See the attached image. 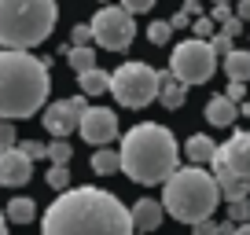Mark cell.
Masks as SVG:
<instances>
[{"label":"cell","instance_id":"cell-31","mask_svg":"<svg viewBox=\"0 0 250 235\" xmlns=\"http://www.w3.org/2000/svg\"><path fill=\"white\" fill-rule=\"evenodd\" d=\"M122 8L129 11V15H144V11L155 8V0H122Z\"/></svg>","mask_w":250,"mask_h":235},{"label":"cell","instance_id":"cell-4","mask_svg":"<svg viewBox=\"0 0 250 235\" xmlns=\"http://www.w3.org/2000/svg\"><path fill=\"white\" fill-rule=\"evenodd\" d=\"M166 198H162V210L169 213L173 220L180 224H195L203 217H213L221 202V191H217V180L203 165H184V169H173L166 176Z\"/></svg>","mask_w":250,"mask_h":235},{"label":"cell","instance_id":"cell-32","mask_svg":"<svg viewBox=\"0 0 250 235\" xmlns=\"http://www.w3.org/2000/svg\"><path fill=\"white\" fill-rule=\"evenodd\" d=\"M221 33H228V37H239V33H247V30H243V19H235V15H228L225 19V22H221Z\"/></svg>","mask_w":250,"mask_h":235},{"label":"cell","instance_id":"cell-16","mask_svg":"<svg viewBox=\"0 0 250 235\" xmlns=\"http://www.w3.org/2000/svg\"><path fill=\"white\" fill-rule=\"evenodd\" d=\"M188 155V162L191 165H206L213 158V151H217V143L210 140V136H203V133H195V136H188V143L180 147Z\"/></svg>","mask_w":250,"mask_h":235},{"label":"cell","instance_id":"cell-26","mask_svg":"<svg viewBox=\"0 0 250 235\" xmlns=\"http://www.w3.org/2000/svg\"><path fill=\"white\" fill-rule=\"evenodd\" d=\"M188 30L195 33L199 40H210V37H213V19H206V15H195V19H191V26H188Z\"/></svg>","mask_w":250,"mask_h":235},{"label":"cell","instance_id":"cell-15","mask_svg":"<svg viewBox=\"0 0 250 235\" xmlns=\"http://www.w3.org/2000/svg\"><path fill=\"white\" fill-rule=\"evenodd\" d=\"M184 88L188 85H180L173 74H158V96H155V99H162L166 110H180V107H184Z\"/></svg>","mask_w":250,"mask_h":235},{"label":"cell","instance_id":"cell-17","mask_svg":"<svg viewBox=\"0 0 250 235\" xmlns=\"http://www.w3.org/2000/svg\"><path fill=\"white\" fill-rule=\"evenodd\" d=\"M221 59H225L228 81H250V52H243V48H232V52L221 55Z\"/></svg>","mask_w":250,"mask_h":235},{"label":"cell","instance_id":"cell-24","mask_svg":"<svg viewBox=\"0 0 250 235\" xmlns=\"http://www.w3.org/2000/svg\"><path fill=\"white\" fill-rule=\"evenodd\" d=\"M169 37H173V26L166 22V19H158V22L147 26V40H151V44H166Z\"/></svg>","mask_w":250,"mask_h":235},{"label":"cell","instance_id":"cell-9","mask_svg":"<svg viewBox=\"0 0 250 235\" xmlns=\"http://www.w3.org/2000/svg\"><path fill=\"white\" fill-rule=\"evenodd\" d=\"M78 129H81V140L85 143L103 147V143H110L118 136V114L107 107H85L78 118Z\"/></svg>","mask_w":250,"mask_h":235},{"label":"cell","instance_id":"cell-34","mask_svg":"<svg viewBox=\"0 0 250 235\" xmlns=\"http://www.w3.org/2000/svg\"><path fill=\"white\" fill-rule=\"evenodd\" d=\"M166 22H169L173 30H188V26H191V15H184V11H177V15H173V19H166Z\"/></svg>","mask_w":250,"mask_h":235},{"label":"cell","instance_id":"cell-1","mask_svg":"<svg viewBox=\"0 0 250 235\" xmlns=\"http://www.w3.org/2000/svg\"><path fill=\"white\" fill-rule=\"evenodd\" d=\"M129 206L103 188H66L41 217V235H133Z\"/></svg>","mask_w":250,"mask_h":235},{"label":"cell","instance_id":"cell-30","mask_svg":"<svg viewBox=\"0 0 250 235\" xmlns=\"http://www.w3.org/2000/svg\"><path fill=\"white\" fill-rule=\"evenodd\" d=\"M191 235H221V232H217V220H213V217L195 220V224H191Z\"/></svg>","mask_w":250,"mask_h":235},{"label":"cell","instance_id":"cell-21","mask_svg":"<svg viewBox=\"0 0 250 235\" xmlns=\"http://www.w3.org/2000/svg\"><path fill=\"white\" fill-rule=\"evenodd\" d=\"M70 66H74V74L92 70V66H96V52H92L88 44H74V48H70Z\"/></svg>","mask_w":250,"mask_h":235},{"label":"cell","instance_id":"cell-14","mask_svg":"<svg viewBox=\"0 0 250 235\" xmlns=\"http://www.w3.org/2000/svg\"><path fill=\"white\" fill-rule=\"evenodd\" d=\"M206 121L217 125V129L235 125V121H239V103H232L228 96H210V103H206Z\"/></svg>","mask_w":250,"mask_h":235},{"label":"cell","instance_id":"cell-19","mask_svg":"<svg viewBox=\"0 0 250 235\" xmlns=\"http://www.w3.org/2000/svg\"><path fill=\"white\" fill-rule=\"evenodd\" d=\"M33 217H37V202L33 198H11L4 206V220H11V224H30Z\"/></svg>","mask_w":250,"mask_h":235},{"label":"cell","instance_id":"cell-20","mask_svg":"<svg viewBox=\"0 0 250 235\" xmlns=\"http://www.w3.org/2000/svg\"><path fill=\"white\" fill-rule=\"evenodd\" d=\"M92 173H96V176H114V173H122V158H118V151L96 147V155H92Z\"/></svg>","mask_w":250,"mask_h":235},{"label":"cell","instance_id":"cell-42","mask_svg":"<svg viewBox=\"0 0 250 235\" xmlns=\"http://www.w3.org/2000/svg\"><path fill=\"white\" fill-rule=\"evenodd\" d=\"M247 33H250V22H247Z\"/></svg>","mask_w":250,"mask_h":235},{"label":"cell","instance_id":"cell-3","mask_svg":"<svg viewBox=\"0 0 250 235\" xmlns=\"http://www.w3.org/2000/svg\"><path fill=\"white\" fill-rule=\"evenodd\" d=\"M118 158H122V173L133 184H162L180 162V143L177 136L166 125H155V121H140L129 133L122 136V147H118Z\"/></svg>","mask_w":250,"mask_h":235},{"label":"cell","instance_id":"cell-13","mask_svg":"<svg viewBox=\"0 0 250 235\" xmlns=\"http://www.w3.org/2000/svg\"><path fill=\"white\" fill-rule=\"evenodd\" d=\"M129 217H133V228H136V232H155V228L162 224L166 210H162V202H155V198H140V202L129 210Z\"/></svg>","mask_w":250,"mask_h":235},{"label":"cell","instance_id":"cell-12","mask_svg":"<svg viewBox=\"0 0 250 235\" xmlns=\"http://www.w3.org/2000/svg\"><path fill=\"white\" fill-rule=\"evenodd\" d=\"M225 165L239 176V180H250V133H232V140L225 147H217Z\"/></svg>","mask_w":250,"mask_h":235},{"label":"cell","instance_id":"cell-41","mask_svg":"<svg viewBox=\"0 0 250 235\" xmlns=\"http://www.w3.org/2000/svg\"><path fill=\"white\" fill-rule=\"evenodd\" d=\"M213 4H232V0H213Z\"/></svg>","mask_w":250,"mask_h":235},{"label":"cell","instance_id":"cell-38","mask_svg":"<svg viewBox=\"0 0 250 235\" xmlns=\"http://www.w3.org/2000/svg\"><path fill=\"white\" fill-rule=\"evenodd\" d=\"M180 11H184V15H191V19H195V15H203V8H199V0H184V8H180Z\"/></svg>","mask_w":250,"mask_h":235},{"label":"cell","instance_id":"cell-28","mask_svg":"<svg viewBox=\"0 0 250 235\" xmlns=\"http://www.w3.org/2000/svg\"><path fill=\"white\" fill-rule=\"evenodd\" d=\"M210 48H213V55H228L232 52V37H228V33H221V30H213V37H210Z\"/></svg>","mask_w":250,"mask_h":235},{"label":"cell","instance_id":"cell-40","mask_svg":"<svg viewBox=\"0 0 250 235\" xmlns=\"http://www.w3.org/2000/svg\"><path fill=\"white\" fill-rule=\"evenodd\" d=\"M0 235H8V220H4V210H0Z\"/></svg>","mask_w":250,"mask_h":235},{"label":"cell","instance_id":"cell-25","mask_svg":"<svg viewBox=\"0 0 250 235\" xmlns=\"http://www.w3.org/2000/svg\"><path fill=\"white\" fill-rule=\"evenodd\" d=\"M228 220H232V224L250 220V198H232V202H228Z\"/></svg>","mask_w":250,"mask_h":235},{"label":"cell","instance_id":"cell-18","mask_svg":"<svg viewBox=\"0 0 250 235\" xmlns=\"http://www.w3.org/2000/svg\"><path fill=\"white\" fill-rule=\"evenodd\" d=\"M78 88L85 96H103L110 88V74H103L100 66H92V70H85V74H78Z\"/></svg>","mask_w":250,"mask_h":235},{"label":"cell","instance_id":"cell-37","mask_svg":"<svg viewBox=\"0 0 250 235\" xmlns=\"http://www.w3.org/2000/svg\"><path fill=\"white\" fill-rule=\"evenodd\" d=\"M235 19L250 22V0H239V4H235Z\"/></svg>","mask_w":250,"mask_h":235},{"label":"cell","instance_id":"cell-2","mask_svg":"<svg viewBox=\"0 0 250 235\" xmlns=\"http://www.w3.org/2000/svg\"><path fill=\"white\" fill-rule=\"evenodd\" d=\"M52 74L48 63L26 48H0V118L22 121L48 103Z\"/></svg>","mask_w":250,"mask_h":235},{"label":"cell","instance_id":"cell-22","mask_svg":"<svg viewBox=\"0 0 250 235\" xmlns=\"http://www.w3.org/2000/svg\"><path fill=\"white\" fill-rule=\"evenodd\" d=\"M48 188H55V191H66L70 188V169L66 165H48Z\"/></svg>","mask_w":250,"mask_h":235},{"label":"cell","instance_id":"cell-10","mask_svg":"<svg viewBox=\"0 0 250 235\" xmlns=\"http://www.w3.org/2000/svg\"><path fill=\"white\" fill-rule=\"evenodd\" d=\"M44 110V129L55 136V140H66L70 133H78V110H74V103L70 99H55V103H48V107H41Z\"/></svg>","mask_w":250,"mask_h":235},{"label":"cell","instance_id":"cell-23","mask_svg":"<svg viewBox=\"0 0 250 235\" xmlns=\"http://www.w3.org/2000/svg\"><path fill=\"white\" fill-rule=\"evenodd\" d=\"M70 155H74V151H70V143H66V140H55V143H48V162H52V165H66V162H70Z\"/></svg>","mask_w":250,"mask_h":235},{"label":"cell","instance_id":"cell-33","mask_svg":"<svg viewBox=\"0 0 250 235\" xmlns=\"http://www.w3.org/2000/svg\"><path fill=\"white\" fill-rule=\"evenodd\" d=\"M70 40H74V44H88V40H92V30H88V22L74 26V30H70Z\"/></svg>","mask_w":250,"mask_h":235},{"label":"cell","instance_id":"cell-7","mask_svg":"<svg viewBox=\"0 0 250 235\" xmlns=\"http://www.w3.org/2000/svg\"><path fill=\"white\" fill-rule=\"evenodd\" d=\"M217 70V55H213L210 40H180L173 48V59H169V74L180 81V85H206Z\"/></svg>","mask_w":250,"mask_h":235},{"label":"cell","instance_id":"cell-11","mask_svg":"<svg viewBox=\"0 0 250 235\" xmlns=\"http://www.w3.org/2000/svg\"><path fill=\"white\" fill-rule=\"evenodd\" d=\"M30 176H33V162L19 147L0 151V184L4 188H22V184H30Z\"/></svg>","mask_w":250,"mask_h":235},{"label":"cell","instance_id":"cell-27","mask_svg":"<svg viewBox=\"0 0 250 235\" xmlns=\"http://www.w3.org/2000/svg\"><path fill=\"white\" fill-rule=\"evenodd\" d=\"M19 151H22L30 162H37V158L48 155V143H41V140H22V143H19Z\"/></svg>","mask_w":250,"mask_h":235},{"label":"cell","instance_id":"cell-39","mask_svg":"<svg viewBox=\"0 0 250 235\" xmlns=\"http://www.w3.org/2000/svg\"><path fill=\"white\" fill-rule=\"evenodd\" d=\"M232 235H250V220H243V224L232 228Z\"/></svg>","mask_w":250,"mask_h":235},{"label":"cell","instance_id":"cell-35","mask_svg":"<svg viewBox=\"0 0 250 235\" xmlns=\"http://www.w3.org/2000/svg\"><path fill=\"white\" fill-rule=\"evenodd\" d=\"M243 92H247V88H243V81H228V92H225V96H228L232 103H239V99H243Z\"/></svg>","mask_w":250,"mask_h":235},{"label":"cell","instance_id":"cell-6","mask_svg":"<svg viewBox=\"0 0 250 235\" xmlns=\"http://www.w3.org/2000/svg\"><path fill=\"white\" fill-rule=\"evenodd\" d=\"M110 92H114V99L122 107L140 110L147 103H155V96H158V70L147 63H122L110 74Z\"/></svg>","mask_w":250,"mask_h":235},{"label":"cell","instance_id":"cell-36","mask_svg":"<svg viewBox=\"0 0 250 235\" xmlns=\"http://www.w3.org/2000/svg\"><path fill=\"white\" fill-rule=\"evenodd\" d=\"M228 15H232V4H213V15H210L213 22H225Z\"/></svg>","mask_w":250,"mask_h":235},{"label":"cell","instance_id":"cell-29","mask_svg":"<svg viewBox=\"0 0 250 235\" xmlns=\"http://www.w3.org/2000/svg\"><path fill=\"white\" fill-rule=\"evenodd\" d=\"M15 147V125H11L8 118H0V151Z\"/></svg>","mask_w":250,"mask_h":235},{"label":"cell","instance_id":"cell-8","mask_svg":"<svg viewBox=\"0 0 250 235\" xmlns=\"http://www.w3.org/2000/svg\"><path fill=\"white\" fill-rule=\"evenodd\" d=\"M88 30H92V40L100 48H107V52H125V48L133 44V37H136V22L122 4H118V8L114 4L100 8L92 15V22H88Z\"/></svg>","mask_w":250,"mask_h":235},{"label":"cell","instance_id":"cell-5","mask_svg":"<svg viewBox=\"0 0 250 235\" xmlns=\"http://www.w3.org/2000/svg\"><path fill=\"white\" fill-rule=\"evenodd\" d=\"M59 4L55 0H0V48H37L52 37Z\"/></svg>","mask_w":250,"mask_h":235}]
</instances>
